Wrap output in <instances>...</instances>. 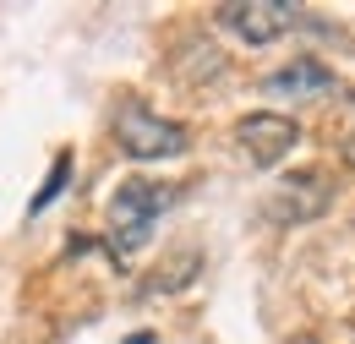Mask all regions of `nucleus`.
<instances>
[{
	"label": "nucleus",
	"instance_id": "20e7f679",
	"mask_svg": "<svg viewBox=\"0 0 355 344\" xmlns=\"http://www.w3.org/2000/svg\"><path fill=\"white\" fill-rule=\"evenodd\" d=\"M328 203H334V186L322 170H290L263 197V214L273 224H311V218L328 214Z\"/></svg>",
	"mask_w": 355,
	"mask_h": 344
},
{
	"label": "nucleus",
	"instance_id": "423d86ee",
	"mask_svg": "<svg viewBox=\"0 0 355 344\" xmlns=\"http://www.w3.org/2000/svg\"><path fill=\"white\" fill-rule=\"evenodd\" d=\"M263 93L268 98H322V93H339V77L322 66V60H290L284 71L263 77Z\"/></svg>",
	"mask_w": 355,
	"mask_h": 344
},
{
	"label": "nucleus",
	"instance_id": "1a4fd4ad",
	"mask_svg": "<svg viewBox=\"0 0 355 344\" xmlns=\"http://www.w3.org/2000/svg\"><path fill=\"white\" fill-rule=\"evenodd\" d=\"M295 344H317V339H311V334H301V339H295Z\"/></svg>",
	"mask_w": 355,
	"mask_h": 344
},
{
	"label": "nucleus",
	"instance_id": "f03ea898",
	"mask_svg": "<svg viewBox=\"0 0 355 344\" xmlns=\"http://www.w3.org/2000/svg\"><path fill=\"white\" fill-rule=\"evenodd\" d=\"M180 186H153V180H126V186H115V197H110V252L115 257H132L148 246V235H153V224L159 214L175 203Z\"/></svg>",
	"mask_w": 355,
	"mask_h": 344
},
{
	"label": "nucleus",
	"instance_id": "39448f33",
	"mask_svg": "<svg viewBox=\"0 0 355 344\" xmlns=\"http://www.w3.org/2000/svg\"><path fill=\"white\" fill-rule=\"evenodd\" d=\"M214 17H219L235 39H246L252 49H263V44L284 39V33L301 22V6H290V0H224Z\"/></svg>",
	"mask_w": 355,
	"mask_h": 344
},
{
	"label": "nucleus",
	"instance_id": "f257e3e1",
	"mask_svg": "<svg viewBox=\"0 0 355 344\" xmlns=\"http://www.w3.org/2000/svg\"><path fill=\"white\" fill-rule=\"evenodd\" d=\"M115 148L137 159V164H153V159H180L191 153V131L180 121H164L159 110H148L142 98H121L115 104Z\"/></svg>",
	"mask_w": 355,
	"mask_h": 344
},
{
	"label": "nucleus",
	"instance_id": "0eeeda50",
	"mask_svg": "<svg viewBox=\"0 0 355 344\" xmlns=\"http://www.w3.org/2000/svg\"><path fill=\"white\" fill-rule=\"evenodd\" d=\"M328 142H334L339 164L355 170V87L339 93V110H334V121H328Z\"/></svg>",
	"mask_w": 355,
	"mask_h": 344
},
{
	"label": "nucleus",
	"instance_id": "7ed1b4c3",
	"mask_svg": "<svg viewBox=\"0 0 355 344\" xmlns=\"http://www.w3.org/2000/svg\"><path fill=\"white\" fill-rule=\"evenodd\" d=\"M301 142V126L290 115H273V110H252L235 121V148L252 170H279L290 159V148Z\"/></svg>",
	"mask_w": 355,
	"mask_h": 344
},
{
	"label": "nucleus",
	"instance_id": "6e6552de",
	"mask_svg": "<svg viewBox=\"0 0 355 344\" xmlns=\"http://www.w3.org/2000/svg\"><path fill=\"white\" fill-rule=\"evenodd\" d=\"M66 180H71V153H60V159H55V164H49V175H44V186H39V197H33V203H28V214H44L49 203H55V197H60V191H66Z\"/></svg>",
	"mask_w": 355,
	"mask_h": 344
}]
</instances>
